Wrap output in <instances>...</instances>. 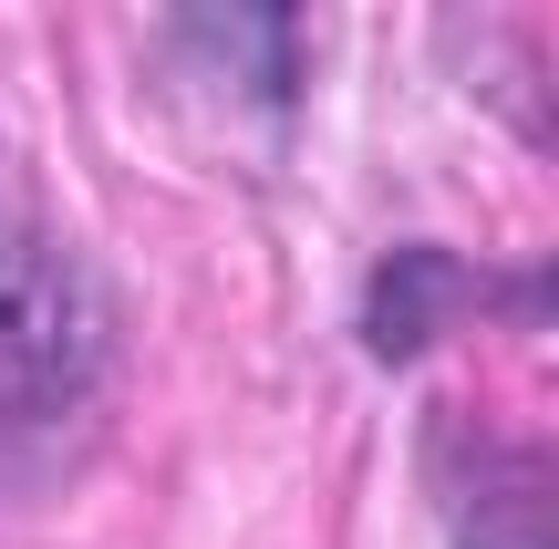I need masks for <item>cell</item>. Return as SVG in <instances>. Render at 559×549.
I'll use <instances>...</instances> for the list:
<instances>
[{"mask_svg":"<svg viewBox=\"0 0 559 549\" xmlns=\"http://www.w3.org/2000/svg\"><path fill=\"white\" fill-rule=\"evenodd\" d=\"M466 301H477V281H466L456 260H436V249H404V260H383V270H373L362 332H373L383 363H415V353L436 343V322H445V311H466Z\"/></svg>","mask_w":559,"mask_h":549,"instance_id":"cell-2","label":"cell"},{"mask_svg":"<svg viewBox=\"0 0 559 549\" xmlns=\"http://www.w3.org/2000/svg\"><path fill=\"white\" fill-rule=\"evenodd\" d=\"M456 549H549L539 539V477L487 467L477 498H466V518H456Z\"/></svg>","mask_w":559,"mask_h":549,"instance_id":"cell-3","label":"cell"},{"mask_svg":"<svg viewBox=\"0 0 559 549\" xmlns=\"http://www.w3.org/2000/svg\"><path fill=\"white\" fill-rule=\"evenodd\" d=\"M104 384V290L52 218L41 166L0 135V488L52 467Z\"/></svg>","mask_w":559,"mask_h":549,"instance_id":"cell-1","label":"cell"}]
</instances>
